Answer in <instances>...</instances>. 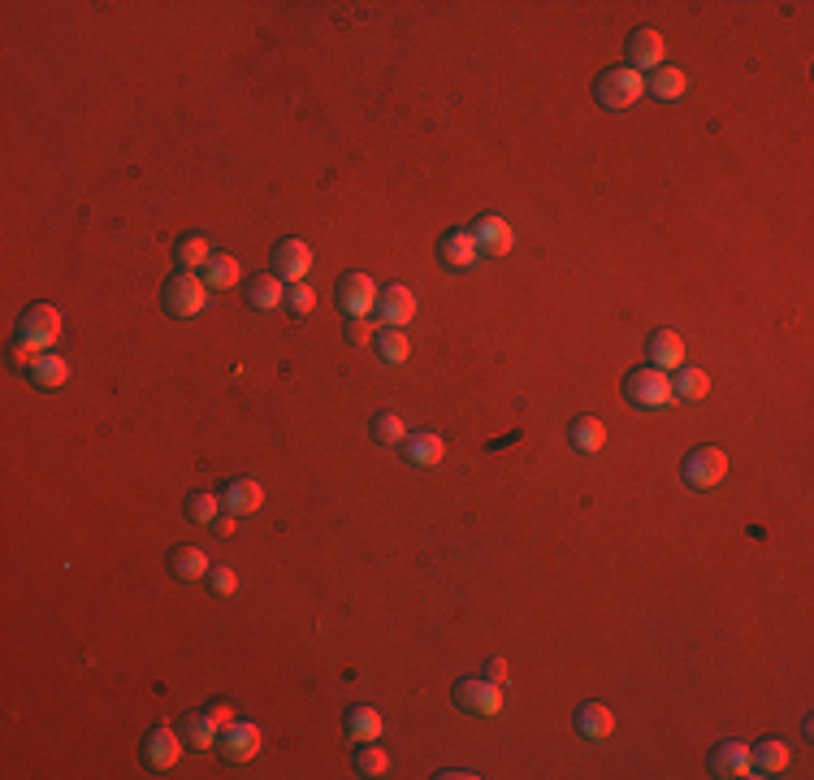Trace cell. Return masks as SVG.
I'll use <instances>...</instances> for the list:
<instances>
[{
  "mask_svg": "<svg viewBox=\"0 0 814 780\" xmlns=\"http://www.w3.org/2000/svg\"><path fill=\"white\" fill-rule=\"evenodd\" d=\"M61 338V312L52 304H31L18 317V338H13L9 347V360L13 369H31L35 356H44V351H52V343Z\"/></svg>",
  "mask_w": 814,
  "mask_h": 780,
  "instance_id": "6da1fadb",
  "label": "cell"
},
{
  "mask_svg": "<svg viewBox=\"0 0 814 780\" xmlns=\"http://www.w3.org/2000/svg\"><path fill=\"white\" fill-rule=\"evenodd\" d=\"M594 96L607 113H620V109H633V104L646 96V74H637L633 65H611V70L598 74L594 83Z\"/></svg>",
  "mask_w": 814,
  "mask_h": 780,
  "instance_id": "7a4b0ae2",
  "label": "cell"
},
{
  "mask_svg": "<svg viewBox=\"0 0 814 780\" xmlns=\"http://www.w3.org/2000/svg\"><path fill=\"white\" fill-rule=\"evenodd\" d=\"M624 399L641 412H659L676 399L672 395V377H667L663 369H654V364H637V369L624 377Z\"/></svg>",
  "mask_w": 814,
  "mask_h": 780,
  "instance_id": "3957f363",
  "label": "cell"
},
{
  "mask_svg": "<svg viewBox=\"0 0 814 780\" xmlns=\"http://www.w3.org/2000/svg\"><path fill=\"white\" fill-rule=\"evenodd\" d=\"M161 308L169 312V317H200V312L208 308V286L200 273H174V278H165L161 286Z\"/></svg>",
  "mask_w": 814,
  "mask_h": 780,
  "instance_id": "277c9868",
  "label": "cell"
},
{
  "mask_svg": "<svg viewBox=\"0 0 814 780\" xmlns=\"http://www.w3.org/2000/svg\"><path fill=\"white\" fill-rule=\"evenodd\" d=\"M728 477V451L724 447H693L680 464V481L693 490H711Z\"/></svg>",
  "mask_w": 814,
  "mask_h": 780,
  "instance_id": "5b68a950",
  "label": "cell"
},
{
  "mask_svg": "<svg viewBox=\"0 0 814 780\" xmlns=\"http://www.w3.org/2000/svg\"><path fill=\"white\" fill-rule=\"evenodd\" d=\"M455 707L490 720V715L503 711V685L490 681V676H464V681H455Z\"/></svg>",
  "mask_w": 814,
  "mask_h": 780,
  "instance_id": "8992f818",
  "label": "cell"
},
{
  "mask_svg": "<svg viewBox=\"0 0 814 780\" xmlns=\"http://www.w3.org/2000/svg\"><path fill=\"white\" fill-rule=\"evenodd\" d=\"M377 295H382V286H377L369 273H343V278H338V308H343L347 317H369L377 308Z\"/></svg>",
  "mask_w": 814,
  "mask_h": 780,
  "instance_id": "52a82bcc",
  "label": "cell"
},
{
  "mask_svg": "<svg viewBox=\"0 0 814 780\" xmlns=\"http://www.w3.org/2000/svg\"><path fill=\"white\" fill-rule=\"evenodd\" d=\"M182 754V733L169 724H156L148 728V737H143V767L148 772H169V767L178 763Z\"/></svg>",
  "mask_w": 814,
  "mask_h": 780,
  "instance_id": "ba28073f",
  "label": "cell"
},
{
  "mask_svg": "<svg viewBox=\"0 0 814 780\" xmlns=\"http://www.w3.org/2000/svg\"><path fill=\"white\" fill-rule=\"evenodd\" d=\"M217 750L226 763H247L260 750V724L256 720H230L217 737Z\"/></svg>",
  "mask_w": 814,
  "mask_h": 780,
  "instance_id": "9c48e42d",
  "label": "cell"
},
{
  "mask_svg": "<svg viewBox=\"0 0 814 780\" xmlns=\"http://www.w3.org/2000/svg\"><path fill=\"white\" fill-rule=\"evenodd\" d=\"M308 269H312V247L304 239H282L273 247V273L282 282H304Z\"/></svg>",
  "mask_w": 814,
  "mask_h": 780,
  "instance_id": "30bf717a",
  "label": "cell"
},
{
  "mask_svg": "<svg viewBox=\"0 0 814 780\" xmlns=\"http://www.w3.org/2000/svg\"><path fill=\"white\" fill-rule=\"evenodd\" d=\"M377 321L382 325H390V330H399L403 321H412L416 317V295L407 291L403 282H390V286H382V295H377Z\"/></svg>",
  "mask_w": 814,
  "mask_h": 780,
  "instance_id": "8fae6325",
  "label": "cell"
},
{
  "mask_svg": "<svg viewBox=\"0 0 814 780\" xmlns=\"http://www.w3.org/2000/svg\"><path fill=\"white\" fill-rule=\"evenodd\" d=\"M663 35L654 31V26H637L633 35H628V65H633L637 74H650L663 65Z\"/></svg>",
  "mask_w": 814,
  "mask_h": 780,
  "instance_id": "7c38bea8",
  "label": "cell"
},
{
  "mask_svg": "<svg viewBox=\"0 0 814 780\" xmlns=\"http://www.w3.org/2000/svg\"><path fill=\"white\" fill-rule=\"evenodd\" d=\"M477 256H481V247H477V239H472V230H446L438 239V260L455 273L472 269L477 265Z\"/></svg>",
  "mask_w": 814,
  "mask_h": 780,
  "instance_id": "4fadbf2b",
  "label": "cell"
},
{
  "mask_svg": "<svg viewBox=\"0 0 814 780\" xmlns=\"http://www.w3.org/2000/svg\"><path fill=\"white\" fill-rule=\"evenodd\" d=\"M706 763H711V772H715V776H724V780H745V776H754L750 746H745V741H719Z\"/></svg>",
  "mask_w": 814,
  "mask_h": 780,
  "instance_id": "5bb4252c",
  "label": "cell"
},
{
  "mask_svg": "<svg viewBox=\"0 0 814 780\" xmlns=\"http://www.w3.org/2000/svg\"><path fill=\"white\" fill-rule=\"evenodd\" d=\"M221 503H226V512H234V516H252V512H260V503H265V486H260L256 477H230L226 486H221Z\"/></svg>",
  "mask_w": 814,
  "mask_h": 780,
  "instance_id": "9a60e30c",
  "label": "cell"
},
{
  "mask_svg": "<svg viewBox=\"0 0 814 780\" xmlns=\"http://www.w3.org/2000/svg\"><path fill=\"white\" fill-rule=\"evenodd\" d=\"M472 239H477L481 256H507L511 243H516V234H511V226L498 213H481L477 226H472Z\"/></svg>",
  "mask_w": 814,
  "mask_h": 780,
  "instance_id": "2e32d148",
  "label": "cell"
},
{
  "mask_svg": "<svg viewBox=\"0 0 814 780\" xmlns=\"http://www.w3.org/2000/svg\"><path fill=\"white\" fill-rule=\"evenodd\" d=\"M646 364H654V369H680L685 364V338H680L676 330H650L646 338Z\"/></svg>",
  "mask_w": 814,
  "mask_h": 780,
  "instance_id": "e0dca14e",
  "label": "cell"
},
{
  "mask_svg": "<svg viewBox=\"0 0 814 780\" xmlns=\"http://www.w3.org/2000/svg\"><path fill=\"white\" fill-rule=\"evenodd\" d=\"M572 724H576V733H581L585 741H602V737H611V728H615V715L607 702H581L572 715Z\"/></svg>",
  "mask_w": 814,
  "mask_h": 780,
  "instance_id": "ac0fdd59",
  "label": "cell"
},
{
  "mask_svg": "<svg viewBox=\"0 0 814 780\" xmlns=\"http://www.w3.org/2000/svg\"><path fill=\"white\" fill-rule=\"evenodd\" d=\"M403 455H407V464L412 468H433V464H442L446 442L438 434H429V429H416V434L403 438Z\"/></svg>",
  "mask_w": 814,
  "mask_h": 780,
  "instance_id": "d6986e66",
  "label": "cell"
},
{
  "mask_svg": "<svg viewBox=\"0 0 814 780\" xmlns=\"http://www.w3.org/2000/svg\"><path fill=\"white\" fill-rule=\"evenodd\" d=\"M178 733H182V741H191L195 750H213L217 737H221V724L208 711H187L178 724Z\"/></svg>",
  "mask_w": 814,
  "mask_h": 780,
  "instance_id": "ffe728a7",
  "label": "cell"
},
{
  "mask_svg": "<svg viewBox=\"0 0 814 780\" xmlns=\"http://www.w3.org/2000/svg\"><path fill=\"white\" fill-rule=\"evenodd\" d=\"M247 304L260 308V312H273L286 304V282L278 278V273H256L252 282H247Z\"/></svg>",
  "mask_w": 814,
  "mask_h": 780,
  "instance_id": "44dd1931",
  "label": "cell"
},
{
  "mask_svg": "<svg viewBox=\"0 0 814 780\" xmlns=\"http://www.w3.org/2000/svg\"><path fill=\"white\" fill-rule=\"evenodd\" d=\"M789 759H793V750L784 746L780 737H767V741H758V746L750 750L754 776H780L784 767H789Z\"/></svg>",
  "mask_w": 814,
  "mask_h": 780,
  "instance_id": "7402d4cb",
  "label": "cell"
},
{
  "mask_svg": "<svg viewBox=\"0 0 814 780\" xmlns=\"http://www.w3.org/2000/svg\"><path fill=\"white\" fill-rule=\"evenodd\" d=\"M26 377L39 386V390H61L65 382H70V364H65L57 351H44V356L31 360V369H26Z\"/></svg>",
  "mask_w": 814,
  "mask_h": 780,
  "instance_id": "603a6c76",
  "label": "cell"
},
{
  "mask_svg": "<svg viewBox=\"0 0 814 780\" xmlns=\"http://www.w3.org/2000/svg\"><path fill=\"white\" fill-rule=\"evenodd\" d=\"M165 564H169V572H174L178 581H200V577L213 572V564H208V555L200 551V546H174Z\"/></svg>",
  "mask_w": 814,
  "mask_h": 780,
  "instance_id": "cb8c5ba5",
  "label": "cell"
},
{
  "mask_svg": "<svg viewBox=\"0 0 814 780\" xmlns=\"http://www.w3.org/2000/svg\"><path fill=\"white\" fill-rule=\"evenodd\" d=\"M200 278H204L208 291H230V286L243 282V269H239V260H234V256L213 252V260L200 269Z\"/></svg>",
  "mask_w": 814,
  "mask_h": 780,
  "instance_id": "d4e9b609",
  "label": "cell"
},
{
  "mask_svg": "<svg viewBox=\"0 0 814 780\" xmlns=\"http://www.w3.org/2000/svg\"><path fill=\"white\" fill-rule=\"evenodd\" d=\"M646 91H650L654 100H680L689 91V74L676 70V65H659V70H650Z\"/></svg>",
  "mask_w": 814,
  "mask_h": 780,
  "instance_id": "484cf974",
  "label": "cell"
},
{
  "mask_svg": "<svg viewBox=\"0 0 814 780\" xmlns=\"http://www.w3.org/2000/svg\"><path fill=\"white\" fill-rule=\"evenodd\" d=\"M568 438H572V447L581 451V455H598L602 447H607V425H602L598 416H576L572 429H568Z\"/></svg>",
  "mask_w": 814,
  "mask_h": 780,
  "instance_id": "4316f807",
  "label": "cell"
},
{
  "mask_svg": "<svg viewBox=\"0 0 814 780\" xmlns=\"http://www.w3.org/2000/svg\"><path fill=\"white\" fill-rule=\"evenodd\" d=\"M706 390H711V377H706L702 369H693V364H680V369H676V382H672V395L685 399V403H702Z\"/></svg>",
  "mask_w": 814,
  "mask_h": 780,
  "instance_id": "83f0119b",
  "label": "cell"
},
{
  "mask_svg": "<svg viewBox=\"0 0 814 780\" xmlns=\"http://www.w3.org/2000/svg\"><path fill=\"white\" fill-rule=\"evenodd\" d=\"M174 256H178V265L182 269H204L208 260H213V243L204 239V234H182L178 239V247H174Z\"/></svg>",
  "mask_w": 814,
  "mask_h": 780,
  "instance_id": "f1b7e54d",
  "label": "cell"
},
{
  "mask_svg": "<svg viewBox=\"0 0 814 780\" xmlns=\"http://www.w3.org/2000/svg\"><path fill=\"white\" fill-rule=\"evenodd\" d=\"M382 715H377L373 707H351L347 711V737H356V741H377L382 737Z\"/></svg>",
  "mask_w": 814,
  "mask_h": 780,
  "instance_id": "f546056e",
  "label": "cell"
},
{
  "mask_svg": "<svg viewBox=\"0 0 814 780\" xmlns=\"http://www.w3.org/2000/svg\"><path fill=\"white\" fill-rule=\"evenodd\" d=\"M373 347H377V356H382L386 364H403L407 356H412V343H407V334L403 330H377L373 334Z\"/></svg>",
  "mask_w": 814,
  "mask_h": 780,
  "instance_id": "4dcf8cb0",
  "label": "cell"
},
{
  "mask_svg": "<svg viewBox=\"0 0 814 780\" xmlns=\"http://www.w3.org/2000/svg\"><path fill=\"white\" fill-rule=\"evenodd\" d=\"M390 772V754L377 741H360L356 750V776H386Z\"/></svg>",
  "mask_w": 814,
  "mask_h": 780,
  "instance_id": "1f68e13d",
  "label": "cell"
},
{
  "mask_svg": "<svg viewBox=\"0 0 814 780\" xmlns=\"http://www.w3.org/2000/svg\"><path fill=\"white\" fill-rule=\"evenodd\" d=\"M369 434H373V442H382V447H395V442L407 438V425L399 421L395 412H377L373 425H369Z\"/></svg>",
  "mask_w": 814,
  "mask_h": 780,
  "instance_id": "d6a6232c",
  "label": "cell"
},
{
  "mask_svg": "<svg viewBox=\"0 0 814 780\" xmlns=\"http://www.w3.org/2000/svg\"><path fill=\"white\" fill-rule=\"evenodd\" d=\"M187 520H191V525H213V520H217V494L191 490L187 494Z\"/></svg>",
  "mask_w": 814,
  "mask_h": 780,
  "instance_id": "836d02e7",
  "label": "cell"
},
{
  "mask_svg": "<svg viewBox=\"0 0 814 780\" xmlns=\"http://www.w3.org/2000/svg\"><path fill=\"white\" fill-rule=\"evenodd\" d=\"M286 308H291L295 317H308V312L317 308V291H312L308 282H291L286 286Z\"/></svg>",
  "mask_w": 814,
  "mask_h": 780,
  "instance_id": "e575fe53",
  "label": "cell"
},
{
  "mask_svg": "<svg viewBox=\"0 0 814 780\" xmlns=\"http://www.w3.org/2000/svg\"><path fill=\"white\" fill-rule=\"evenodd\" d=\"M208 585H213V594H221V598H230L234 590H239V577H234V568H226V564H217L213 572H208Z\"/></svg>",
  "mask_w": 814,
  "mask_h": 780,
  "instance_id": "d590c367",
  "label": "cell"
},
{
  "mask_svg": "<svg viewBox=\"0 0 814 780\" xmlns=\"http://www.w3.org/2000/svg\"><path fill=\"white\" fill-rule=\"evenodd\" d=\"M347 343L351 347H369L373 343V321L369 317H351L347 321Z\"/></svg>",
  "mask_w": 814,
  "mask_h": 780,
  "instance_id": "8d00e7d4",
  "label": "cell"
},
{
  "mask_svg": "<svg viewBox=\"0 0 814 780\" xmlns=\"http://www.w3.org/2000/svg\"><path fill=\"white\" fill-rule=\"evenodd\" d=\"M485 676H490V681H498V685H503V681H507V659H503V655H494L490 663H485Z\"/></svg>",
  "mask_w": 814,
  "mask_h": 780,
  "instance_id": "74e56055",
  "label": "cell"
},
{
  "mask_svg": "<svg viewBox=\"0 0 814 780\" xmlns=\"http://www.w3.org/2000/svg\"><path fill=\"white\" fill-rule=\"evenodd\" d=\"M208 715H213V720H217L221 728H226V724L234 720V707H230V702H221V698H217V702H213V707H208Z\"/></svg>",
  "mask_w": 814,
  "mask_h": 780,
  "instance_id": "f35d334b",
  "label": "cell"
},
{
  "mask_svg": "<svg viewBox=\"0 0 814 780\" xmlns=\"http://www.w3.org/2000/svg\"><path fill=\"white\" fill-rule=\"evenodd\" d=\"M234 520H239L234 512H230V516H217V520H213V533H221V538H230V533H234Z\"/></svg>",
  "mask_w": 814,
  "mask_h": 780,
  "instance_id": "ab89813d",
  "label": "cell"
},
{
  "mask_svg": "<svg viewBox=\"0 0 814 780\" xmlns=\"http://www.w3.org/2000/svg\"><path fill=\"white\" fill-rule=\"evenodd\" d=\"M438 776H446V780H459V776H477V772H464V767H446V772H438Z\"/></svg>",
  "mask_w": 814,
  "mask_h": 780,
  "instance_id": "60d3db41",
  "label": "cell"
}]
</instances>
